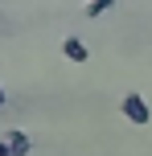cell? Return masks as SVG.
I'll return each mask as SVG.
<instances>
[{"label":"cell","mask_w":152,"mask_h":156,"mask_svg":"<svg viewBox=\"0 0 152 156\" xmlns=\"http://www.w3.org/2000/svg\"><path fill=\"white\" fill-rule=\"evenodd\" d=\"M119 111H123V119L136 123V127H148V123H152V107H148V99H144L140 90H128V94H123Z\"/></svg>","instance_id":"cell-1"},{"label":"cell","mask_w":152,"mask_h":156,"mask_svg":"<svg viewBox=\"0 0 152 156\" xmlns=\"http://www.w3.org/2000/svg\"><path fill=\"white\" fill-rule=\"evenodd\" d=\"M62 54L70 58V62H87V58H90V49L82 45L78 37H66V41H62Z\"/></svg>","instance_id":"cell-2"},{"label":"cell","mask_w":152,"mask_h":156,"mask_svg":"<svg viewBox=\"0 0 152 156\" xmlns=\"http://www.w3.org/2000/svg\"><path fill=\"white\" fill-rule=\"evenodd\" d=\"M4 144L12 148V156H25V152H29V140H25L21 132H4Z\"/></svg>","instance_id":"cell-3"},{"label":"cell","mask_w":152,"mask_h":156,"mask_svg":"<svg viewBox=\"0 0 152 156\" xmlns=\"http://www.w3.org/2000/svg\"><path fill=\"white\" fill-rule=\"evenodd\" d=\"M111 4H115V0H90V4H87V16H90V21H99Z\"/></svg>","instance_id":"cell-4"},{"label":"cell","mask_w":152,"mask_h":156,"mask_svg":"<svg viewBox=\"0 0 152 156\" xmlns=\"http://www.w3.org/2000/svg\"><path fill=\"white\" fill-rule=\"evenodd\" d=\"M0 156H12V148H8V144H4V140H0Z\"/></svg>","instance_id":"cell-5"},{"label":"cell","mask_w":152,"mask_h":156,"mask_svg":"<svg viewBox=\"0 0 152 156\" xmlns=\"http://www.w3.org/2000/svg\"><path fill=\"white\" fill-rule=\"evenodd\" d=\"M0 107H4V90H0Z\"/></svg>","instance_id":"cell-6"}]
</instances>
